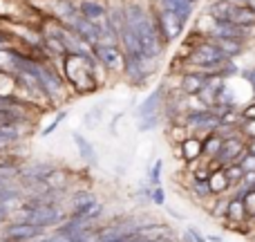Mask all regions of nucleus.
<instances>
[{
    "label": "nucleus",
    "mask_w": 255,
    "mask_h": 242,
    "mask_svg": "<svg viewBox=\"0 0 255 242\" xmlns=\"http://www.w3.org/2000/svg\"><path fill=\"white\" fill-rule=\"evenodd\" d=\"M208 186H211L213 195H231L233 184H231V180H229V175H226V168L224 166L213 168L211 175H208Z\"/></svg>",
    "instance_id": "17"
},
{
    "label": "nucleus",
    "mask_w": 255,
    "mask_h": 242,
    "mask_svg": "<svg viewBox=\"0 0 255 242\" xmlns=\"http://www.w3.org/2000/svg\"><path fill=\"white\" fill-rule=\"evenodd\" d=\"M45 186L54 193H65L72 184V171L70 168H61V166H52L43 177H40Z\"/></svg>",
    "instance_id": "13"
},
{
    "label": "nucleus",
    "mask_w": 255,
    "mask_h": 242,
    "mask_svg": "<svg viewBox=\"0 0 255 242\" xmlns=\"http://www.w3.org/2000/svg\"><path fill=\"white\" fill-rule=\"evenodd\" d=\"M240 166H242V171L244 173H251V171H255V155H251V153H247L242 159H240Z\"/></svg>",
    "instance_id": "29"
},
{
    "label": "nucleus",
    "mask_w": 255,
    "mask_h": 242,
    "mask_svg": "<svg viewBox=\"0 0 255 242\" xmlns=\"http://www.w3.org/2000/svg\"><path fill=\"white\" fill-rule=\"evenodd\" d=\"M251 4H253V7H255V0H253V2H251Z\"/></svg>",
    "instance_id": "36"
},
{
    "label": "nucleus",
    "mask_w": 255,
    "mask_h": 242,
    "mask_svg": "<svg viewBox=\"0 0 255 242\" xmlns=\"http://www.w3.org/2000/svg\"><path fill=\"white\" fill-rule=\"evenodd\" d=\"M188 135H193V132L188 130V126H186V123H181V121H172V123H168L166 137H168V141H170V146H179Z\"/></svg>",
    "instance_id": "20"
},
{
    "label": "nucleus",
    "mask_w": 255,
    "mask_h": 242,
    "mask_svg": "<svg viewBox=\"0 0 255 242\" xmlns=\"http://www.w3.org/2000/svg\"><path fill=\"white\" fill-rule=\"evenodd\" d=\"M161 168H163V159H157V162H154V166L150 168L148 171V182L152 186H161Z\"/></svg>",
    "instance_id": "24"
},
{
    "label": "nucleus",
    "mask_w": 255,
    "mask_h": 242,
    "mask_svg": "<svg viewBox=\"0 0 255 242\" xmlns=\"http://www.w3.org/2000/svg\"><path fill=\"white\" fill-rule=\"evenodd\" d=\"M132 236L139 242H159V240L175 238V231H172V227L166 225V222H148V225H143V227H136Z\"/></svg>",
    "instance_id": "10"
},
{
    "label": "nucleus",
    "mask_w": 255,
    "mask_h": 242,
    "mask_svg": "<svg viewBox=\"0 0 255 242\" xmlns=\"http://www.w3.org/2000/svg\"><path fill=\"white\" fill-rule=\"evenodd\" d=\"M163 123V117H145V119H136V128L141 132H148V130H154Z\"/></svg>",
    "instance_id": "22"
},
{
    "label": "nucleus",
    "mask_w": 255,
    "mask_h": 242,
    "mask_svg": "<svg viewBox=\"0 0 255 242\" xmlns=\"http://www.w3.org/2000/svg\"><path fill=\"white\" fill-rule=\"evenodd\" d=\"M97 61L101 63V67L108 74L115 76H124L126 70V52L121 49L119 43H97L92 47Z\"/></svg>",
    "instance_id": "4"
},
{
    "label": "nucleus",
    "mask_w": 255,
    "mask_h": 242,
    "mask_svg": "<svg viewBox=\"0 0 255 242\" xmlns=\"http://www.w3.org/2000/svg\"><path fill=\"white\" fill-rule=\"evenodd\" d=\"M9 218H11V213H9V209L4 207L2 202H0V229H2V227L9 222Z\"/></svg>",
    "instance_id": "32"
},
{
    "label": "nucleus",
    "mask_w": 255,
    "mask_h": 242,
    "mask_svg": "<svg viewBox=\"0 0 255 242\" xmlns=\"http://www.w3.org/2000/svg\"><path fill=\"white\" fill-rule=\"evenodd\" d=\"M211 81V74L206 72H195V70H184L179 74V90L186 97H197Z\"/></svg>",
    "instance_id": "11"
},
{
    "label": "nucleus",
    "mask_w": 255,
    "mask_h": 242,
    "mask_svg": "<svg viewBox=\"0 0 255 242\" xmlns=\"http://www.w3.org/2000/svg\"><path fill=\"white\" fill-rule=\"evenodd\" d=\"M61 70L74 97H88L106 85L108 72L101 67L94 54H65Z\"/></svg>",
    "instance_id": "1"
},
{
    "label": "nucleus",
    "mask_w": 255,
    "mask_h": 242,
    "mask_svg": "<svg viewBox=\"0 0 255 242\" xmlns=\"http://www.w3.org/2000/svg\"><path fill=\"white\" fill-rule=\"evenodd\" d=\"M195 2H199V0H195Z\"/></svg>",
    "instance_id": "37"
},
{
    "label": "nucleus",
    "mask_w": 255,
    "mask_h": 242,
    "mask_svg": "<svg viewBox=\"0 0 255 242\" xmlns=\"http://www.w3.org/2000/svg\"><path fill=\"white\" fill-rule=\"evenodd\" d=\"M65 25L70 27V29L74 31L81 40H85L90 47H94L97 43H101V20H99V22L88 20V18H83L79 11H76L74 16L65 22Z\"/></svg>",
    "instance_id": "8"
},
{
    "label": "nucleus",
    "mask_w": 255,
    "mask_h": 242,
    "mask_svg": "<svg viewBox=\"0 0 255 242\" xmlns=\"http://www.w3.org/2000/svg\"><path fill=\"white\" fill-rule=\"evenodd\" d=\"M124 13H126L128 22L132 25V29L139 36L145 56L161 58L163 52H166V43L161 40V36H159V31H157L152 11H150V4H143V2H139V0H126Z\"/></svg>",
    "instance_id": "2"
},
{
    "label": "nucleus",
    "mask_w": 255,
    "mask_h": 242,
    "mask_svg": "<svg viewBox=\"0 0 255 242\" xmlns=\"http://www.w3.org/2000/svg\"><path fill=\"white\" fill-rule=\"evenodd\" d=\"M242 204H244V209H247L249 218H253L255 216V186L247 189V193L242 195Z\"/></svg>",
    "instance_id": "23"
},
{
    "label": "nucleus",
    "mask_w": 255,
    "mask_h": 242,
    "mask_svg": "<svg viewBox=\"0 0 255 242\" xmlns=\"http://www.w3.org/2000/svg\"><path fill=\"white\" fill-rule=\"evenodd\" d=\"M186 191H188V195L195 200V202H206L208 198H213V191L211 186H208V180H190V184L186 186Z\"/></svg>",
    "instance_id": "19"
},
{
    "label": "nucleus",
    "mask_w": 255,
    "mask_h": 242,
    "mask_svg": "<svg viewBox=\"0 0 255 242\" xmlns=\"http://www.w3.org/2000/svg\"><path fill=\"white\" fill-rule=\"evenodd\" d=\"M240 76H242V79L249 83V88H251V94H253V99H255V65L244 67V70L240 72Z\"/></svg>",
    "instance_id": "27"
},
{
    "label": "nucleus",
    "mask_w": 255,
    "mask_h": 242,
    "mask_svg": "<svg viewBox=\"0 0 255 242\" xmlns=\"http://www.w3.org/2000/svg\"><path fill=\"white\" fill-rule=\"evenodd\" d=\"M45 234L43 227L31 225L27 220H9L7 225L0 229V236L7 242H34Z\"/></svg>",
    "instance_id": "7"
},
{
    "label": "nucleus",
    "mask_w": 255,
    "mask_h": 242,
    "mask_svg": "<svg viewBox=\"0 0 255 242\" xmlns=\"http://www.w3.org/2000/svg\"><path fill=\"white\" fill-rule=\"evenodd\" d=\"M220 148H222V137L217 132H208V135L202 137V157L206 162H213L217 157V153H220Z\"/></svg>",
    "instance_id": "18"
},
{
    "label": "nucleus",
    "mask_w": 255,
    "mask_h": 242,
    "mask_svg": "<svg viewBox=\"0 0 255 242\" xmlns=\"http://www.w3.org/2000/svg\"><path fill=\"white\" fill-rule=\"evenodd\" d=\"M186 231L190 234V238H193V242H208V240H206V236H204L202 231L197 229V227H188Z\"/></svg>",
    "instance_id": "31"
},
{
    "label": "nucleus",
    "mask_w": 255,
    "mask_h": 242,
    "mask_svg": "<svg viewBox=\"0 0 255 242\" xmlns=\"http://www.w3.org/2000/svg\"><path fill=\"white\" fill-rule=\"evenodd\" d=\"M206 240H208V242H224V238H222V236H215V234L206 236Z\"/></svg>",
    "instance_id": "34"
},
{
    "label": "nucleus",
    "mask_w": 255,
    "mask_h": 242,
    "mask_svg": "<svg viewBox=\"0 0 255 242\" xmlns=\"http://www.w3.org/2000/svg\"><path fill=\"white\" fill-rule=\"evenodd\" d=\"M242 119H255V99L242 106Z\"/></svg>",
    "instance_id": "30"
},
{
    "label": "nucleus",
    "mask_w": 255,
    "mask_h": 242,
    "mask_svg": "<svg viewBox=\"0 0 255 242\" xmlns=\"http://www.w3.org/2000/svg\"><path fill=\"white\" fill-rule=\"evenodd\" d=\"M150 202L157 204V207H163V204H166V191H163L161 186H152V191H150Z\"/></svg>",
    "instance_id": "26"
},
{
    "label": "nucleus",
    "mask_w": 255,
    "mask_h": 242,
    "mask_svg": "<svg viewBox=\"0 0 255 242\" xmlns=\"http://www.w3.org/2000/svg\"><path fill=\"white\" fill-rule=\"evenodd\" d=\"M148 2L163 7V9H170L177 16H181V20H186V22H190V18L195 16V7H197L195 0H148Z\"/></svg>",
    "instance_id": "15"
},
{
    "label": "nucleus",
    "mask_w": 255,
    "mask_h": 242,
    "mask_svg": "<svg viewBox=\"0 0 255 242\" xmlns=\"http://www.w3.org/2000/svg\"><path fill=\"white\" fill-rule=\"evenodd\" d=\"M163 99H166V83H159L143 101L136 106L134 117L145 119V117H163Z\"/></svg>",
    "instance_id": "9"
},
{
    "label": "nucleus",
    "mask_w": 255,
    "mask_h": 242,
    "mask_svg": "<svg viewBox=\"0 0 255 242\" xmlns=\"http://www.w3.org/2000/svg\"><path fill=\"white\" fill-rule=\"evenodd\" d=\"M226 2H233V4H251L253 0H226Z\"/></svg>",
    "instance_id": "35"
},
{
    "label": "nucleus",
    "mask_w": 255,
    "mask_h": 242,
    "mask_svg": "<svg viewBox=\"0 0 255 242\" xmlns=\"http://www.w3.org/2000/svg\"><path fill=\"white\" fill-rule=\"evenodd\" d=\"M247 153L255 155V139H249V141H247Z\"/></svg>",
    "instance_id": "33"
},
{
    "label": "nucleus",
    "mask_w": 255,
    "mask_h": 242,
    "mask_svg": "<svg viewBox=\"0 0 255 242\" xmlns=\"http://www.w3.org/2000/svg\"><path fill=\"white\" fill-rule=\"evenodd\" d=\"M65 119H67V112L63 110V108H58V110H56V115H54V119L49 121L47 126H43V128H40V132H38V135H40V137H49V135H54V132L58 130V126H61V123L65 121Z\"/></svg>",
    "instance_id": "21"
},
{
    "label": "nucleus",
    "mask_w": 255,
    "mask_h": 242,
    "mask_svg": "<svg viewBox=\"0 0 255 242\" xmlns=\"http://www.w3.org/2000/svg\"><path fill=\"white\" fill-rule=\"evenodd\" d=\"M150 11H152L154 25H157V31H159V36H161V40L166 43V47L170 43H177V40L184 36L188 22L181 20V16H177V13L170 11V9L157 7V4H150Z\"/></svg>",
    "instance_id": "3"
},
{
    "label": "nucleus",
    "mask_w": 255,
    "mask_h": 242,
    "mask_svg": "<svg viewBox=\"0 0 255 242\" xmlns=\"http://www.w3.org/2000/svg\"><path fill=\"white\" fill-rule=\"evenodd\" d=\"M240 135L244 137V139H255V119H244L240 123Z\"/></svg>",
    "instance_id": "25"
},
{
    "label": "nucleus",
    "mask_w": 255,
    "mask_h": 242,
    "mask_svg": "<svg viewBox=\"0 0 255 242\" xmlns=\"http://www.w3.org/2000/svg\"><path fill=\"white\" fill-rule=\"evenodd\" d=\"M181 123L188 126V130L197 137H204L208 132H215L220 128V115L213 108H202V110H190L181 117Z\"/></svg>",
    "instance_id": "6"
},
{
    "label": "nucleus",
    "mask_w": 255,
    "mask_h": 242,
    "mask_svg": "<svg viewBox=\"0 0 255 242\" xmlns=\"http://www.w3.org/2000/svg\"><path fill=\"white\" fill-rule=\"evenodd\" d=\"M101 117H103V112H101V108H94V110H88V115L83 117V123L85 126H97L99 121H101Z\"/></svg>",
    "instance_id": "28"
},
{
    "label": "nucleus",
    "mask_w": 255,
    "mask_h": 242,
    "mask_svg": "<svg viewBox=\"0 0 255 242\" xmlns=\"http://www.w3.org/2000/svg\"><path fill=\"white\" fill-rule=\"evenodd\" d=\"M213 40H215V45L224 52L226 58H240L244 56V54L249 52V47H251V43L249 40H240V38H222V36H213Z\"/></svg>",
    "instance_id": "16"
},
{
    "label": "nucleus",
    "mask_w": 255,
    "mask_h": 242,
    "mask_svg": "<svg viewBox=\"0 0 255 242\" xmlns=\"http://www.w3.org/2000/svg\"><path fill=\"white\" fill-rule=\"evenodd\" d=\"M172 153L181 164H193L197 159H202V137L188 135L179 146H172Z\"/></svg>",
    "instance_id": "12"
},
{
    "label": "nucleus",
    "mask_w": 255,
    "mask_h": 242,
    "mask_svg": "<svg viewBox=\"0 0 255 242\" xmlns=\"http://www.w3.org/2000/svg\"><path fill=\"white\" fill-rule=\"evenodd\" d=\"M72 139H74L76 153H79V157L85 162V166L97 168L99 166V153H97V148H94L92 141H90L88 137H85L83 132H79V130L72 132Z\"/></svg>",
    "instance_id": "14"
},
{
    "label": "nucleus",
    "mask_w": 255,
    "mask_h": 242,
    "mask_svg": "<svg viewBox=\"0 0 255 242\" xmlns=\"http://www.w3.org/2000/svg\"><path fill=\"white\" fill-rule=\"evenodd\" d=\"M159 70V58H143V61H136V58L126 56V70H124V79L130 88H145L150 81V76Z\"/></svg>",
    "instance_id": "5"
}]
</instances>
